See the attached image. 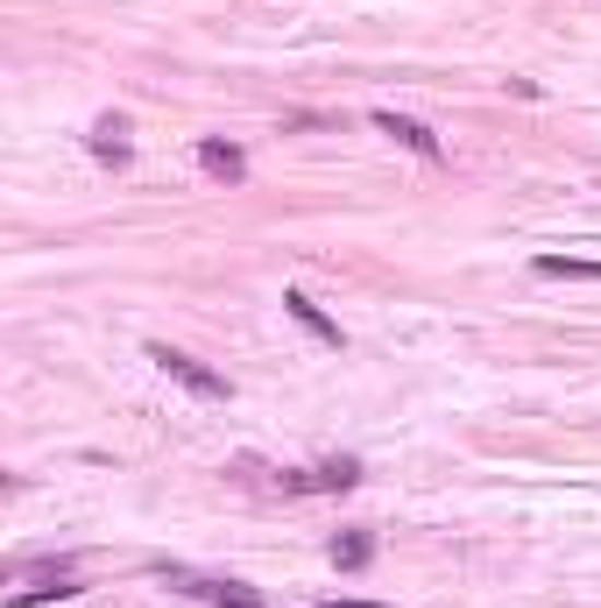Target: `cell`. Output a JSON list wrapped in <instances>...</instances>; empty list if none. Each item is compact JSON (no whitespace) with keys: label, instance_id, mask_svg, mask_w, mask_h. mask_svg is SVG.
<instances>
[{"label":"cell","instance_id":"7a4b0ae2","mask_svg":"<svg viewBox=\"0 0 601 608\" xmlns=\"http://www.w3.org/2000/svg\"><path fill=\"white\" fill-rule=\"evenodd\" d=\"M361 481V460H326V467H297V474H276L283 496H333V488H354Z\"/></svg>","mask_w":601,"mask_h":608},{"label":"cell","instance_id":"ba28073f","mask_svg":"<svg viewBox=\"0 0 601 608\" xmlns=\"http://www.w3.org/2000/svg\"><path fill=\"white\" fill-rule=\"evenodd\" d=\"M375 559V530H347V538H333V567L340 573H361Z\"/></svg>","mask_w":601,"mask_h":608},{"label":"cell","instance_id":"9c48e42d","mask_svg":"<svg viewBox=\"0 0 601 608\" xmlns=\"http://www.w3.org/2000/svg\"><path fill=\"white\" fill-rule=\"evenodd\" d=\"M93 156L99 163H128V121H120V114H107V121L93 128Z\"/></svg>","mask_w":601,"mask_h":608},{"label":"cell","instance_id":"6da1fadb","mask_svg":"<svg viewBox=\"0 0 601 608\" xmlns=\"http://www.w3.org/2000/svg\"><path fill=\"white\" fill-rule=\"evenodd\" d=\"M149 361H156L170 382H185L191 396H227V375H213L205 361H191L185 347H163V339H149Z\"/></svg>","mask_w":601,"mask_h":608},{"label":"cell","instance_id":"277c9868","mask_svg":"<svg viewBox=\"0 0 601 608\" xmlns=\"http://www.w3.org/2000/svg\"><path fill=\"white\" fill-rule=\"evenodd\" d=\"M199 170H205V177H220V184H240V177H248V156H240L234 142L205 135V142H199Z\"/></svg>","mask_w":601,"mask_h":608},{"label":"cell","instance_id":"3957f363","mask_svg":"<svg viewBox=\"0 0 601 608\" xmlns=\"http://www.w3.org/2000/svg\"><path fill=\"white\" fill-rule=\"evenodd\" d=\"M375 128H382V135L389 142H403V150H411V156H425V163H439V135H432V128L425 121H411V114H375Z\"/></svg>","mask_w":601,"mask_h":608},{"label":"cell","instance_id":"8992f818","mask_svg":"<svg viewBox=\"0 0 601 608\" xmlns=\"http://www.w3.org/2000/svg\"><path fill=\"white\" fill-rule=\"evenodd\" d=\"M79 595V581L71 573H50V581H36V587H14L8 595V608H36V601H71Z\"/></svg>","mask_w":601,"mask_h":608},{"label":"cell","instance_id":"30bf717a","mask_svg":"<svg viewBox=\"0 0 601 608\" xmlns=\"http://www.w3.org/2000/svg\"><path fill=\"white\" fill-rule=\"evenodd\" d=\"M213 601H220V608H262V595H248V587H240V581H227V587H220Z\"/></svg>","mask_w":601,"mask_h":608},{"label":"cell","instance_id":"5b68a950","mask_svg":"<svg viewBox=\"0 0 601 608\" xmlns=\"http://www.w3.org/2000/svg\"><path fill=\"white\" fill-rule=\"evenodd\" d=\"M283 311H291V319H297V325H305V333H311V339H326V347H340V325H333V319H326V311H319V305H311V298H305V290H283Z\"/></svg>","mask_w":601,"mask_h":608},{"label":"cell","instance_id":"52a82bcc","mask_svg":"<svg viewBox=\"0 0 601 608\" xmlns=\"http://www.w3.org/2000/svg\"><path fill=\"white\" fill-rule=\"evenodd\" d=\"M531 270L538 276H574V284H601V262H588V255H538Z\"/></svg>","mask_w":601,"mask_h":608},{"label":"cell","instance_id":"8fae6325","mask_svg":"<svg viewBox=\"0 0 601 608\" xmlns=\"http://www.w3.org/2000/svg\"><path fill=\"white\" fill-rule=\"evenodd\" d=\"M333 608H375V601H333Z\"/></svg>","mask_w":601,"mask_h":608}]
</instances>
